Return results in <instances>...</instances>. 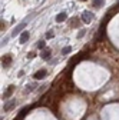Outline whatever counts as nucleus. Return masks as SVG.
<instances>
[{
  "label": "nucleus",
  "mask_w": 119,
  "mask_h": 120,
  "mask_svg": "<svg viewBox=\"0 0 119 120\" xmlns=\"http://www.w3.org/2000/svg\"><path fill=\"white\" fill-rule=\"evenodd\" d=\"M53 36H55V33H53V32H48V33H46V37H48V39H52Z\"/></svg>",
  "instance_id": "nucleus-17"
},
{
  "label": "nucleus",
  "mask_w": 119,
  "mask_h": 120,
  "mask_svg": "<svg viewBox=\"0 0 119 120\" xmlns=\"http://www.w3.org/2000/svg\"><path fill=\"white\" fill-rule=\"evenodd\" d=\"M10 63H12V56L10 54H6V56L2 57V66L3 67H9Z\"/></svg>",
  "instance_id": "nucleus-6"
},
{
  "label": "nucleus",
  "mask_w": 119,
  "mask_h": 120,
  "mask_svg": "<svg viewBox=\"0 0 119 120\" xmlns=\"http://www.w3.org/2000/svg\"><path fill=\"white\" fill-rule=\"evenodd\" d=\"M29 36H30V34H29V32H23V33L20 34V43H22V44L26 43V41L29 40Z\"/></svg>",
  "instance_id": "nucleus-10"
},
{
  "label": "nucleus",
  "mask_w": 119,
  "mask_h": 120,
  "mask_svg": "<svg viewBox=\"0 0 119 120\" xmlns=\"http://www.w3.org/2000/svg\"><path fill=\"white\" fill-rule=\"evenodd\" d=\"M92 19H95V14H93L92 11L85 10V11L82 13V20H83L85 23H91V22H92Z\"/></svg>",
  "instance_id": "nucleus-2"
},
{
  "label": "nucleus",
  "mask_w": 119,
  "mask_h": 120,
  "mask_svg": "<svg viewBox=\"0 0 119 120\" xmlns=\"http://www.w3.org/2000/svg\"><path fill=\"white\" fill-rule=\"evenodd\" d=\"M66 17H67V14H66L65 11H62V13H59L57 16H56V22H57V23H62V22L66 20Z\"/></svg>",
  "instance_id": "nucleus-9"
},
{
  "label": "nucleus",
  "mask_w": 119,
  "mask_h": 120,
  "mask_svg": "<svg viewBox=\"0 0 119 120\" xmlns=\"http://www.w3.org/2000/svg\"><path fill=\"white\" fill-rule=\"evenodd\" d=\"M26 24H27V22H22L20 24H17L16 27H14V30H13V33H12V36H13V37H14V36H17V34H19V33L22 32V30H23V29L26 27Z\"/></svg>",
  "instance_id": "nucleus-3"
},
{
  "label": "nucleus",
  "mask_w": 119,
  "mask_h": 120,
  "mask_svg": "<svg viewBox=\"0 0 119 120\" xmlns=\"http://www.w3.org/2000/svg\"><path fill=\"white\" fill-rule=\"evenodd\" d=\"M92 6L96 7V9L102 7V6H103V0H92Z\"/></svg>",
  "instance_id": "nucleus-11"
},
{
  "label": "nucleus",
  "mask_w": 119,
  "mask_h": 120,
  "mask_svg": "<svg viewBox=\"0 0 119 120\" xmlns=\"http://www.w3.org/2000/svg\"><path fill=\"white\" fill-rule=\"evenodd\" d=\"M70 52H72V46H66V47L62 49V54H67V53H70Z\"/></svg>",
  "instance_id": "nucleus-13"
},
{
  "label": "nucleus",
  "mask_w": 119,
  "mask_h": 120,
  "mask_svg": "<svg viewBox=\"0 0 119 120\" xmlns=\"http://www.w3.org/2000/svg\"><path fill=\"white\" fill-rule=\"evenodd\" d=\"M85 33H86V30H80V32L78 33V39H80V37H83V36H85Z\"/></svg>",
  "instance_id": "nucleus-16"
},
{
  "label": "nucleus",
  "mask_w": 119,
  "mask_h": 120,
  "mask_svg": "<svg viewBox=\"0 0 119 120\" xmlns=\"http://www.w3.org/2000/svg\"><path fill=\"white\" fill-rule=\"evenodd\" d=\"M50 56H52V50H50V49H43V52L40 53V57H42L43 60L50 59Z\"/></svg>",
  "instance_id": "nucleus-7"
},
{
  "label": "nucleus",
  "mask_w": 119,
  "mask_h": 120,
  "mask_svg": "<svg viewBox=\"0 0 119 120\" xmlns=\"http://www.w3.org/2000/svg\"><path fill=\"white\" fill-rule=\"evenodd\" d=\"M80 20H82V19H78V17H73V20L70 22V27H78V26H79V23H80Z\"/></svg>",
  "instance_id": "nucleus-12"
},
{
  "label": "nucleus",
  "mask_w": 119,
  "mask_h": 120,
  "mask_svg": "<svg viewBox=\"0 0 119 120\" xmlns=\"http://www.w3.org/2000/svg\"><path fill=\"white\" fill-rule=\"evenodd\" d=\"M46 74H48V70H46V69H40V70H37V71L33 74V77H35L36 80H42L44 76H46Z\"/></svg>",
  "instance_id": "nucleus-4"
},
{
  "label": "nucleus",
  "mask_w": 119,
  "mask_h": 120,
  "mask_svg": "<svg viewBox=\"0 0 119 120\" xmlns=\"http://www.w3.org/2000/svg\"><path fill=\"white\" fill-rule=\"evenodd\" d=\"M35 56H36V54H35V53H29V54H27V57H29V59H33V57H35Z\"/></svg>",
  "instance_id": "nucleus-18"
},
{
  "label": "nucleus",
  "mask_w": 119,
  "mask_h": 120,
  "mask_svg": "<svg viewBox=\"0 0 119 120\" xmlns=\"http://www.w3.org/2000/svg\"><path fill=\"white\" fill-rule=\"evenodd\" d=\"M44 46H46V41H43V40H40V41L37 43V49H40V50H43Z\"/></svg>",
  "instance_id": "nucleus-14"
},
{
  "label": "nucleus",
  "mask_w": 119,
  "mask_h": 120,
  "mask_svg": "<svg viewBox=\"0 0 119 120\" xmlns=\"http://www.w3.org/2000/svg\"><path fill=\"white\" fill-rule=\"evenodd\" d=\"M85 57H87V54L86 53H79V54H76L75 57H73V59H70V62H69V67H73V66H76L79 62H80V60L82 59H85Z\"/></svg>",
  "instance_id": "nucleus-1"
},
{
  "label": "nucleus",
  "mask_w": 119,
  "mask_h": 120,
  "mask_svg": "<svg viewBox=\"0 0 119 120\" xmlns=\"http://www.w3.org/2000/svg\"><path fill=\"white\" fill-rule=\"evenodd\" d=\"M13 92H14V86H13V84H10V86L7 87V90H6V92L3 93V99H7V97H10Z\"/></svg>",
  "instance_id": "nucleus-8"
},
{
  "label": "nucleus",
  "mask_w": 119,
  "mask_h": 120,
  "mask_svg": "<svg viewBox=\"0 0 119 120\" xmlns=\"http://www.w3.org/2000/svg\"><path fill=\"white\" fill-rule=\"evenodd\" d=\"M116 10H119V2H118V3H116V4H115V6H113V9H112V10H111V11H109V13H112V14H113V13H115V11H116Z\"/></svg>",
  "instance_id": "nucleus-15"
},
{
  "label": "nucleus",
  "mask_w": 119,
  "mask_h": 120,
  "mask_svg": "<svg viewBox=\"0 0 119 120\" xmlns=\"http://www.w3.org/2000/svg\"><path fill=\"white\" fill-rule=\"evenodd\" d=\"M79 2H86V0H79Z\"/></svg>",
  "instance_id": "nucleus-19"
},
{
  "label": "nucleus",
  "mask_w": 119,
  "mask_h": 120,
  "mask_svg": "<svg viewBox=\"0 0 119 120\" xmlns=\"http://www.w3.org/2000/svg\"><path fill=\"white\" fill-rule=\"evenodd\" d=\"M14 106H16V100L14 99H12V100H9V101H6L4 103V106H3V110L4 112H10Z\"/></svg>",
  "instance_id": "nucleus-5"
}]
</instances>
